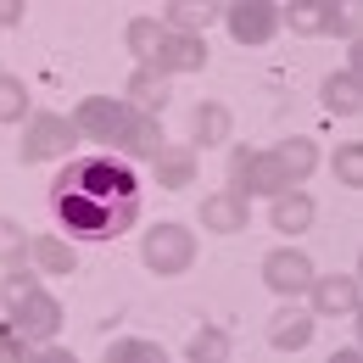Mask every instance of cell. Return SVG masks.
<instances>
[{
    "instance_id": "1",
    "label": "cell",
    "mask_w": 363,
    "mask_h": 363,
    "mask_svg": "<svg viewBox=\"0 0 363 363\" xmlns=\"http://www.w3.org/2000/svg\"><path fill=\"white\" fill-rule=\"evenodd\" d=\"M135 213H140V184L135 168L118 157H84L56 174V218L84 240L123 235L135 224Z\"/></svg>"
},
{
    "instance_id": "2",
    "label": "cell",
    "mask_w": 363,
    "mask_h": 363,
    "mask_svg": "<svg viewBox=\"0 0 363 363\" xmlns=\"http://www.w3.org/2000/svg\"><path fill=\"white\" fill-rule=\"evenodd\" d=\"M140 257H145L151 274H184L190 263H196V235H190L184 224H157L151 235H145Z\"/></svg>"
},
{
    "instance_id": "3",
    "label": "cell",
    "mask_w": 363,
    "mask_h": 363,
    "mask_svg": "<svg viewBox=\"0 0 363 363\" xmlns=\"http://www.w3.org/2000/svg\"><path fill=\"white\" fill-rule=\"evenodd\" d=\"M67 123H73V135H84V140H101V145H129L135 112H129V106H118V101H84Z\"/></svg>"
},
{
    "instance_id": "4",
    "label": "cell",
    "mask_w": 363,
    "mask_h": 363,
    "mask_svg": "<svg viewBox=\"0 0 363 363\" xmlns=\"http://www.w3.org/2000/svg\"><path fill=\"white\" fill-rule=\"evenodd\" d=\"M73 145V123L56 118V112H40L28 118V135H23V162H45V157H62Z\"/></svg>"
},
{
    "instance_id": "5",
    "label": "cell",
    "mask_w": 363,
    "mask_h": 363,
    "mask_svg": "<svg viewBox=\"0 0 363 363\" xmlns=\"http://www.w3.org/2000/svg\"><path fill=\"white\" fill-rule=\"evenodd\" d=\"M11 330H17L23 341H50V335L62 330V302L45 296V291H34L28 302H17V308H11Z\"/></svg>"
},
{
    "instance_id": "6",
    "label": "cell",
    "mask_w": 363,
    "mask_h": 363,
    "mask_svg": "<svg viewBox=\"0 0 363 363\" xmlns=\"http://www.w3.org/2000/svg\"><path fill=\"white\" fill-rule=\"evenodd\" d=\"M151 67H157L162 79H168V73H196V67H207V45H201L196 34H162Z\"/></svg>"
},
{
    "instance_id": "7",
    "label": "cell",
    "mask_w": 363,
    "mask_h": 363,
    "mask_svg": "<svg viewBox=\"0 0 363 363\" xmlns=\"http://www.w3.org/2000/svg\"><path fill=\"white\" fill-rule=\"evenodd\" d=\"M274 6L269 0H240V6H229V34L240 40V45H263L274 34Z\"/></svg>"
},
{
    "instance_id": "8",
    "label": "cell",
    "mask_w": 363,
    "mask_h": 363,
    "mask_svg": "<svg viewBox=\"0 0 363 363\" xmlns=\"http://www.w3.org/2000/svg\"><path fill=\"white\" fill-rule=\"evenodd\" d=\"M263 279H269L274 291H308L313 285V257H302V252H274L269 263H263Z\"/></svg>"
},
{
    "instance_id": "9",
    "label": "cell",
    "mask_w": 363,
    "mask_h": 363,
    "mask_svg": "<svg viewBox=\"0 0 363 363\" xmlns=\"http://www.w3.org/2000/svg\"><path fill=\"white\" fill-rule=\"evenodd\" d=\"M285 17H291L296 34H341V28H347V11L330 6V0H296Z\"/></svg>"
},
{
    "instance_id": "10",
    "label": "cell",
    "mask_w": 363,
    "mask_h": 363,
    "mask_svg": "<svg viewBox=\"0 0 363 363\" xmlns=\"http://www.w3.org/2000/svg\"><path fill=\"white\" fill-rule=\"evenodd\" d=\"M308 341H313V313L285 308V313L269 318V347H279V352H302Z\"/></svg>"
},
{
    "instance_id": "11",
    "label": "cell",
    "mask_w": 363,
    "mask_h": 363,
    "mask_svg": "<svg viewBox=\"0 0 363 363\" xmlns=\"http://www.w3.org/2000/svg\"><path fill=\"white\" fill-rule=\"evenodd\" d=\"M201 224L218 229V235L246 229V196H235V190H224V196H207V201H201Z\"/></svg>"
},
{
    "instance_id": "12",
    "label": "cell",
    "mask_w": 363,
    "mask_h": 363,
    "mask_svg": "<svg viewBox=\"0 0 363 363\" xmlns=\"http://www.w3.org/2000/svg\"><path fill=\"white\" fill-rule=\"evenodd\" d=\"M313 308L318 313H352V308H358V279H347V274L318 279L313 285Z\"/></svg>"
},
{
    "instance_id": "13",
    "label": "cell",
    "mask_w": 363,
    "mask_h": 363,
    "mask_svg": "<svg viewBox=\"0 0 363 363\" xmlns=\"http://www.w3.org/2000/svg\"><path fill=\"white\" fill-rule=\"evenodd\" d=\"M274 229H285V235L313 229V196H302V190H279V201H274Z\"/></svg>"
},
{
    "instance_id": "14",
    "label": "cell",
    "mask_w": 363,
    "mask_h": 363,
    "mask_svg": "<svg viewBox=\"0 0 363 363\" xmlns=\"http://www.w3.org/2000/svg\"><path fill=\"white\" fill-rule=\"evenodd\" d=\"M274 157H279V168H285L291 184H302L318 168V145L313 140H285V145H274Z\"/></svg>"
},
{
    "instance_id": "15",
    "label": "cell",
    "mask_w": 363,
    "mask_h": 363,
    "mask_svg": "<svg viewBox=\"0 0 363 363\" xmlns=\"http://www.w3.org/2000/svg\"><path fill=\"white\" fill-rule=\"evenodd\" d=\"M28 257H34V269H40V274H73V246L56 240V235L28 240Z\"/></svg>"
},
{
    "instance_id": "16",
    "label": "cell",
    "mask_w": 363,
    "mask_h": 363,
    "mask_svg": "<svg viewBox=\"0 0 363 363\" xmlns=\"http://www.w3.org/2000/svg\"><path fill=\"white\" fill-rule=\"evenodd\" d=\"M207 23H218V6H207V0H179V6H168V34H201Z\"/></svg>"
},
{
    "instance_id": "17",
    "label": "cell",
    "mask_w": 363,
    "mask_h": 363,
    "mask_svg": "<svg viewBox=\"0 0 363 363\" xmlns=\"http://www.w3.org/2000/svg\"><path fill=\"white\" fill-rule=\"evenodd\" d=\"M318 95H324V106H330V112H341V118H347V112H358L363 84H358V73H330Z\"/></svg>"
},
{
    "instance_id": "18",
    "label": "cell",
    "mask_w": 363,
    "mask_h": 363,
    "mask_svg": "<svg viewBox=\"0 0 363 363\" xmlns=\"http://www.w3.org/2000/svg\"><path fill=\"white\" fill-rule=\"evenodd\" d=\"M129 95H135V106L151 118V112H162V101H168V79L157 73V67H140L135 79H129Z\"/></svg>"
},
{
    "instance_id": "19",
    "label": "cell",
    "mask_w": 363,
    "mask_h": 363,
    "mask_svg": "<svg viewBox=\"0 0 363 363\" xmlns=\"http://www.w3.org/2000/svg\"><path fill=\"white\" fill-rule=\"evenodd\" d=\"M229 140V112L218 101H201L196 106V145H224Z\"/></svg>"
},
{
    "instance_id": "20",
    "label": "cell",
    "mask_w": 363,
    "mask_h": 363,
    "mask_svg": "<svg viewBox=\"0 0 363 363\" xmlns=\"http://www.w3.org/2000/svg\"><path fill=\"white\" fill-rule=\"evenodd\" d=\"M190 179H196V151H162V157H157V184L184 190Z\"/></svg>"
},
{
    "instance_id": "21",
    "label": "cell",
    "mask_w": 363,
    "mask_h": 363,
    "mask_svg": "<svg viewBox=\"0 0 363 363\" xmlns=\"http://www.w3.org/2000/svg\"><path fill=\"white\" fill-rule=\"evenodd\" d=\"M129 151H135V157H151V162H157V157L168 151V145H162V129H157V118L135 112V129H129Z\"/></svg>"
},
{
    "instance_id": "22",
    "label": "cell",
    "mask_w": 363,
    "mask_h": 363,
    "mask_svg": "<svg viewBox=\"0 0 363 363\" xmlns=\"http://www.w3.org/2000/svg\"><path fill=\"white\" fill-rule=\"evenodd\" d=\"M162 34H168L162 23H151V17H135V23H129V50H135L140 62H151V56H157V45H162Z\"/></svg>"
},
{
    "instance_id": "23",
    "label": "cell",
    "mask_w": 363,
    "mask_h": 363,
    "mask_svg": "<svg viewBox=\"0 0 363 363\" xmlns=\"http://www.w3.org/2000/svg\"><path fill=\"white\" fill-rule=\"evenodd\" d=\"M23 112H28V90H23V79L0 73V123H11V118H23Z\"/></svg>"
},
{
    "instance_id": "24",
    "label": "cell",
    "mask_w": 363,
    "mask_h": 363,
    "mask_svg": "<svg viewBox=\"0 0 363 363\" xmlns=\"http://www.w3.org/2000/svg\"><path fill=\"white\" fill-rule=\"evenodd\" d=\"M106 358L112 363H168V352H162L157 341H118Z\"/></svg>"
},
{
    "instance_id": "25",
    "label": "cell",
    "mask_w": 363,
    "mask_h": 363,
    "mask_svg": "<svg viewBox=\"0 0 363 363\" xmlns=\"http://www.w3.org/2000/svg\"><path fill=\"white\" fill-rule=\"evenodd\" d=\"M34 291H40V285H34V274H23V269H11L6 279H0V302H6V308H17V302H28Z\"/></svg>"
},
{
    "instance_id": "26",
    "label": "cell",
    "mask_w": 363,
    "mask_h": 363,
    "mask_svg": "<svg viewBox=\"0 0 363 363\" xmlns=\"http://www.w3.org/2000/svg\"><path fill=\"white\" fill-rule=\"evenodd\" d=\"M190 358H196V363H218V358H229L224 330H201V335H196V347H190Z\"/></svg>"
},
{
    "instance_id": "27",
    "label": "cell",
    "mask_w": 363,
    "mask_h": 363,
    "mask_svg": "<svg viewBox=\"0 0 363 363\" xmlns=\"http://www.w3.org/2000/svg\"><path fill=\"white\" fill-rule=\"evenodd\" d=\"M335 174H341V184H363V151L358 145H341L335 151Z\"/></svg>"
},
{
    "instance_id": "28",
    "label": "cell",
    "mask_w": 363,
    "mask_h": 363,
    "mask_svg": "<svg viewBox=\"0 0 363 363\" xmlns=\"http://www.w3.org/2000/svg\"><path fill=\"white\" fill-rule=\"evenodd\" d=\"M23 252H28V240H23V229H17V224H6V218H0V263H17Z\"/></svg>"
},
{
    "instance_id": "29",
    "label": "cell",
    "mask_w": 363,
    "mask_h": 363,
    "mask_svg": "<svg viewBox=\"0 0 363 363\" xmlns=\"http://www.w3.org/2000/svg\"><path fill=\"white\" fill-rule=\"evenodd\" d=\"M11 358H28V341L17 330H0V363H11Z\"/></svg>"
},
{
    "instance_id": "30",
    "label": "cell",
    "mask_w": 363,
    "mask_h": 363,
    "mask_svg": "<svg viewBox=\"0 0 363 363\" xmlns=\"http://www.w3.org/2000/svg\"><path fill=\"white\" fill-rule=\"evenodd\" d=\"M17 17H23V6H0V28H11Z\"/></svg>"
}]
</instances>
